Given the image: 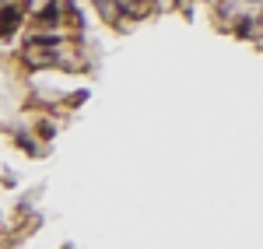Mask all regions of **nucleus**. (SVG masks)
I'll return each instance as SVG.
<instances>
[{
	"mask_svg": "<svg viewBox=\"0 0 263 249\" xmlns=\"http://www.w3.org/2000/svg\"><path fill=\"white\" fill-rule=\"evenodd\" d=\"M228 32H232L235 39H242V42H256L260 39V21L253 18V14H239V18H232Z\"/></svg>",
	"mask_w": 263,
	"mask_h": 249,
	"instance_id": "nucleus-4",
	"label": "nucleus"
},
{
	"mask_svg": "<svg viewBox=\"0 0 263 249\" xmlns=\"http://www.w3.org/2000/svg\"><path fill=\"white\" fill-rule=\"evenodd\" d=\"M70 42H78V39L70 32H63V28H57V32H28L25 49H67Z\"/></svg>",
	"mask_w": 263,
	"mask_h": 249,
	"instance_id": "nucleus-3",
	"label": "nucleus"
},
{
	"mask_svg": "<svg viewBox=\"0 0 263 249\" xmlns=\"http://www.w3.org/2000/svg\"><path fill=\"white\" fill-rule=\"evenodd\" d=\"M32 133H35L39 141H46V144H49V141H57V123H53V120H39V116H35V120H32Z\"/></svg>",
	"mask_w": 263,
	"mask_h": 249,
	"instance_id": "nucleus-7",
	"label": "nucleus"
},
{
	"mask_svg": "<svg viewBox=\"0 0 263 249\" xmlns=\"http://www.w3.org/2000/svg\"><path fill=\"white\" fill-rule=\"evenodd\" d=\"M63 32H70L74 39L84 35V11L74 0H63Z\"/></svg>",
	"mask_w": 263,
	"mask_h": 249,
	"instance_id": "nucleus-6",
	"label": "nucleus"
},
{
	"mask_svg": "<svg viewBox=\"0 0 263 249\" xmlns=\"http://www.w3.org/2000/svg\"><path fill=\"white\" fill-rule=\"evenodd\" d=\"M11 141L18 147L21 155H28V158H42L46 155V144H39V137L32 133V130H11Z\"/></svg>",
	"mask_w": 263,
	"mask_h": 249,
	"instance_id": "nucleus-5",
	"label": "nucleus"
},
{
	"mask_svg": "<svg viewBox=\"0 0 263 249\" xmlns=\"http://www.w3.org/2000/svg\"><path fill=\"white\" fill-rule=\"evenodd\" d=\"M21 4V11H25V14H28V18H32V14H35V7H39V4H35V0H18Z\"/></svg>",
	"mask_w": 263,
	"mask_h": 249,
	"instance_id": "nucleus-9",
	"label": "nucleus"
},
{
	"mask_svg": "<svg viewBox=\"0 0 263 249\" xmlns=\"http://www.w3.org/2000/svg\"><path fill=\"white\" fill-rule=\"evenodd\" d=\"M246 4H260V7H263V0H246Z\"/></svg>",
	"mask_w": 263,
	"mask_h": 249,
	"instance_id": "nucleus-10",
	"label": "nucleus"
},
{
	"mask_svg": "<svg viewBox=\"0 0 263 249\" xmlns=\"http://www.w3.org/2000/svg\"><path fill=\"white\" fill-rule=\"evenodd\" d=\"M32 28L35 32H57L63 28V0H46L32 14Z\"/></svg>",
	"mask_w": 263,
	"mask_h": 249,
	"instance_id": "nucleus-2",
	"label": "nucleus"
},
{
	"mask_svg": "<svg viewBox=\"0 0 263 249\" xmlns=\"http://www.w3.org/2000/svg\"><path fill=\"white\" fill-rule=\"evenodd\" d=\"M25 11H21L18 0H0V39L11 42L14 35L21 32V25H25Z\"/></svg>",
	"mask_w": 263,
	"mask_h": 249,
	"instance_id": "nucleus-1",
	"label": "nucleus"
},
{
	"mask_svg": "<svg viewBox=\"0 0 263 249\" xmlns=\"http://www.w3.org/2000/svg\"><path fill=\"white\" fill-rule=\"evenodd\" d=\"M88 102V88H78V91H70V95H67V109H81V105Z\"/></svg>",
	"mask_w": 263,
	"mask_h": 249,
	"instance_id": "nucleus-8",
	"label": "nucleus"
}]
</instances>
